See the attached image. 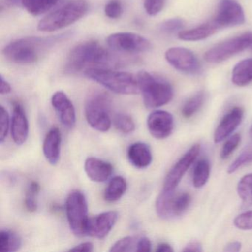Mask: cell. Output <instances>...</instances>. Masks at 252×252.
I'll use <instances>...</instances> for the list:
<instances>
[{
  "instance_id": "41",
  "label": "cell",
  "mask_w": 252,
  "mask_h": 252,
  "mask_svg": "<svg viewBox=\"0 0 252 252\" xmlns=\"http://www.w3.org/2000/svg\"><path fill=\"white\" fill-rule=\"evenodd\" d=\"M71 252H91L94 251V245L91 242H85L80 243L75 247L70 249Z\"/></svg>"
},
{
  "instance_id": "31",
  "label": "cell",
  "mask_w": 252,
  "mask_h": 252,
  "mask_svg": "<svg viewBox=\"0 0 252 252\" xmlns=\"http://www.w3.org/2000/svg\"><path fill=\"white\" fill-rule=\"evenodd\" d=\"M113 124L115 127L124 134L132 133L135 129V122L129 115L118 113L114 116Z\"/></svg>"
},
{
  "instance_id": "5",
  "label": "cell",
  "mask_w": 252,
  "mask_h": 252,
  "mask_svg": "<svg viewBox=\"0 0 252 252\" xmlns=\"http://www.w3.org/2000/svg\"><path fill=\"white\" fill-rule=\"evenodd\" d=\"M137 78L143 101L147 108L162 107L172 99L173 89L169 82L144 70L138 73Z\"/></svg>"
},
{
  "instance_id": "9",
  "label": "cell",
  "mask_w": 252,
  "mask_h": 252,
  "mask_svg": "<svg viewBox=\"0 0 252 252\" xmlns=\"http://www.w3.org/2000/svg\"><path fill=\"white\" fill-rule=\"evenodd\" d=\"M252 45V32H248L211 48L205 54V60L209 63H220Z\"/></svg>"
},
{
  "instance_id": "7",
  "label": "cell",
  "mask_w": 252,
  "mask_h": 252,
  "mask_svg": "<svg viewBox=\"0 0 252 252\" xmlns=\"http://www.w3.org/2000/svg\"><path fill=\"white\" fill-rule=\"evenodd\" d=\"M66 215L70 229L78 237L88 235V206L86 197L79 190L69 194L65 203Z\"/></svg>"
},
{
  "instance_id": "26",
  "label": "cell",
  "mask_w": 252,
  "mask_h": 252,
  "mask_svg": "<svg viewBox=\"0 0 252 252\" xmlns=\"http://www.w3.org/2000/svg\"><path fill=\"white\" fill-rule=\"evenodd\" d=\"M210 176V163L206 158L200 159L193 171V185L195 188H201L206 185Z\"/></svg>"
},
{
  "instance_id": "12",
  "label": "cell",
  "mask_w": 252,
  "mask_h": 252,
  "mask_svg": "<svg viewBox=\"0 0 252 252\" xmlns=\"http://www.w3.org/2000/svg\"><path fill=\"white\" fill-rule=\"evenodd\" d=\"M213 20L220 29L239 26L244 23V11L234 0H221Z\"/></svg>"
},
{
  "instance_id": "42",
  "label": "cell",
  "mask_w": 252,
  "mask_h": 252,
  "mask_svg": "<svg viewBox=\"0 0 252 252\" xmlns=\"http://www.w3.org/2000/svg\"><path fill=\"white\" fill-rule=\"evenodd\" d=\"M203 251L202 245L198 242H191L187 244L183 249V252H200Z\"/></svg>"
},
{
  "instance_id": "37",
  "label": "cell",
  "mask_w": 252,
  "mask_h": 252,
  "mask_svg": "<svg viewBox=\"0 0 252 252\" xmlns=\"http://www.w3.org/2000/svg\"><path fill=\"white\" fill-rule=\"evenodd\" d=\"M234 224L241 230H252V211L243 212L234 219Z\"/></svg>"
},
{
  "instance_id": "11",
  "label": "cell",
  "mask_w": 252,
  "mask_h": 252,
  "mask_svg": "<svg viewBox=\"0 0 252 252\" xmlns=\"http://www.w3.org/2000/svg\"><path fill=\"white\" fill-rule=\"evenodd\" d=\"M200 151V144H194L172 166L165 178L163 191H170L175 190L186 172L199 156Z\"/></svg>"
},
{
  "instance_id": "29",
  "label": "cell",
  "mask_w": 252,
  "mask_h": 252,
  "mask_svg": "<svg viewBox=\"0 0 252 252\" xmlns=\"http://www.w3.org/2000/svg\"><path fill=\"white\" fill-rule=\"evenodd\" d=\"M205 101V93L203 91L196 94L183 106L182 115L185 118H190L199 111Z\"/></svg>"
},
{
  "instance_id": "1",
  "label": "cell",
  "mask_w": 252,
  "mask_h": 252,
  "mask_svg": "<svg viewBox=\"0 0 252 252\" xmlns=\"http://www.w3.org/2000/svg\"><path fill=\"white\" fill-rule=\"evenodd\" d=\"M119 60L95 41L79 44L70 51L64 69L70 73L85 72L91 68H110Z\"/></svg>"
},
{
  "instance_id": "43",
  "label": "cell",
  "mask_w": 252,
  "mask_h": 252,
  "mask_svg": "<svg viewBox=\"0 0 252 252\" xmlns=\"http://www.w3.org/2000/svg\"><path fill=\"white\" fill-rule=\"evenodd\" d=\"M11 86L5 79L3 76H1V87H0V94L2 95L8 94L11 93Z\"/></svg>"
},
{
  "instance_id": "2",
  "label": "cell",
  "mask_w": 252,
  "mask_h": 252,
  "mask_svg": "<svg viewBox=\"0 0 252 252\" xmlns=\"http://www.w3.org/2000/svg\"><path fill=\"white\" fill-rule=\"evenodd\" d=\"M65 34L53 37L21 38L10 42L3 49L4 57L11 63L29 64L36 63L46 51L64 39Z\"/></svg>"
},
{
  "instance_id": "48",
  "label": "cell",
  "mask_w": 252,
  "mask_h": 252,
  "mask_svg": "<svg viewBox=\"0 0 252 252\" xmlns=\"http://www.w3.org/2000/svg\"></svg>"
},
{
  "instance_id": "25",
  "label": "cell",
  "mask_w": 252,
  "mask_h": 252,
  "mask_svg": "<svg viewBox=\"0 0 252 252\" xmlns=\"http://www.w3.org/2000/svg\"><path fill=\"white\" fill-rule=\"evenodd\" d=\"M59 0H21L22 6L33 16H39L52 9Z\"/></svg>"
},
{
  "instance_id": "28",
  "label": "cell",
  "mask_w": 252,
  "mask_h": 252,
  "mask_svg": "<svg viewBox=\"0 0 252 252\" xmlns=\"http://www.w3.org/2000/svg\"><path fill=\"white\" fill-rule=\"evenodd\" d=\"M237 193L244 207L252 204V173L243 176L237 184Z\"/></svg>"
},
{
  "instance_id": "38",
  "label": "cell",
  "mask_w": 252,
  "mask_h": 252,
  "mask_svg": "<svg viewBox=\"0 0 252 252\" xmlns=\"http://www.w3.org/2000/svg\"><path fill=\"white\" fill-rule=\"evenodd\" d=\"M164 0H144V7L150 16H156L163 10Z\"/></svg>"
},
{
  "instance_id": "44",
  "label": "cell",
  "mask_w": 252,
  "mask_h": 252,
  "mask_svg": "<svg viewBox=\"0 0 252 252\" xmlns=\"http://www.w3.org/2000/svg\"><path fill=\"white\" fill-rule=\"evenodd\" d=\"M242 248L241 243L238 241L231 242L225 246V252H239Z\"/></svg>"
},
{
  "instance_id": "10",
  "label": "cell",
  "mask_w": 252,
  "mask_h": 252,
  "mask_svg": "<svg viewBox=\"0 0 252 252\" xmlns=\"http://www.w3.org/2000/svg\"><path fill=\"white\" fill-rule=\"evenodd\" d=\"M107 43L113 51L130 54L146 52L152 46L148 39L138 33L130 32L113 33L107 37Z\"/></svg>"
},
{
  "instance_id": "35",
  "label": "cell",
  "mask_w": 252,
  "mask_h": 252,
  "mask_svg": "<svg viewBox=\"0 0 252 252\" xmlns=\"http://www.w3.org/2000/svg\"><path fill=\"white\" fill-rule=\"evenodd\" d=\"M184 21L181 19H171L163 22L160 26V30L165 33H176L184 29Z\"/></svg>"
},
{
  "instance_id": "45",
  "label": "cell",
  "mask_w": 252,
  "mask_h": 252,
  "mask_svg": "<svg viewBox=\"0 0 252 252\" xmlns=\"http://www.w3.org/2000/svg\"><path fill=\"white\" fill-rule=\"evenodd\" d=\"M156 251L157 252H173V249L169 243H162L157 246Z\"/></svg>"
},
{
  "instance_id": "8",
  "label": "cell",
  "mask_w": 252,
  "mask_h": 252,
  "mask_svg": "<svg viewBox=\"0 0 252 252\" xmlns=\"http://www.w3.org/2000/svg\"><path fill=\"white\" fill-rule=\"evenodd\" d=\"M175 191L163 190L156 200V212L163 219L171 220L181 216L191 204V197L189 193H175Z\"/></svg>"
},
{
  "instance_id": "33",
  "label": "cell",
  "mask_w": 252,
  "mask_h": 252,
  "mask_svg": "<svg viewBox=\"0 0 252 252\" xmlns=\"http://www.w3.org/2000/svg\"><path fill=\"white\" fill-rule=\"evenodd\" d=\"M137 242L138 240L132 237H123L116 241L111 246L110 251L112 252H133V251L135 252Z\"/></svg>"
},
{
  "instance_id": "16",
  "label": "cell",
  "mask_w": 252,
  "mask_h": 252,
  "mask_svg": "<svg viewBox=\"0 0 252 252\" xmlns=\"http://www.w3.org/2000/svg\"><path fill=\"white\" fill-rule=\"evenodd\" d=\"M118 213L113 211L102 212L90 218L88 235L98 239H104L108 235L117 221Z\"/></svg>"
},
{
  "instance_id": "46",
  "label": "cell",
  "mask_w": 252,
  "mask_h": 252,
  "mask_svg": "<svg viewBox=\"0 0 252 252\" xmlns=\"http://www.w3.org/2000/svg\"><path fill=\"white\" fill-rule=\"evenodd\" d=\"M5 2L9 5L13 6H17V5H21V0H5Z\"/></svg>"
},
{
  "instance_id": "3",
  "label": "cell",
  "mask_w": 252,
  "mask_h": 252,
  "mask_svg": "<svg viewBox=\"0 0 252 252\" xmlns=\"http://www.w3.org/2000/svg\"><path fill=\"white\" fill-rule=\"evenodd\" d=\"M84 73L88 79L116 94L133 95L140 92L138 78L132 73L110 68H91Z\"/></svg>"
},
{
  "instance_id": "22",
  "label": "cell",
  "mask_w": 252,
  "mask_h": 252,
  "mask_svg": "<svg viewBox=\"0 0 252 252\" xmlns=\"http://www.w3.org/2000/svg\"><path fill=\"white\" fill-rule=\"evenodd\" d=\"M219 29V27L212 20L209 23H205L191 30L179 32L178 38L181 40L191 41V42L203 40L215 34Z\"/></svg>"
},
{
  "instance_id": "27",
  "label": "cell",
  "mask_w": 252,
  "mask_h": 252,
  "mask_svg": "<svg viewBox=\"0 0 252 252\" xmlns=\"http://www.w3.org/2000/svg\"><path fill=\"white\" fill-rule=\"evenodd\" d=\"M22 245L18 234L8 230H2L0 232V251L2 252H16Z\"/></svg>"
},
{
  "instance_id": "17",
  "label": "cell",
  "mask_w": 252,
  "mask_h": 252,
  "mask_svg": "<svg viewBox=\"0 0 252 252\" xmlns=\"http://www.w3.org/2000/svg\"><path fill=\"white\" fill-rule=\"evenodd\" d=\"M244 111L241 107H235L227 113L220 122L214 135V141L216 144L222 142L228 138L240 125Z\"/></svg>"
},
{
  "instance_id": "4",
  "label": "cell",
  "mask_w": 252,
  "mask_h": 252,
  "mask_svg": "<svg viewBox=\"0 0 252 252\" xmlns=\"http://www.w3.org/2000/svg\"><path fill=\"white\" fill-rule=\"evenodd\" d=\"M89 9L86 0H70L47 15L38 24V30L53 32L64 29L84 17Z\"/></svg>"
},
{
  "instance_id": "18",
  "label": "cell",
  "mask_w": 252,
  "mask_h": 252,
  "mask_svg": "<svg viewBox=\"0 0 252 252\" xmlns=\"http://www.w3.org/2000/svg\"><path fill=\"white\" fill-rule=\"evenodd\" d=\"M29 132V121L24 109L18 102H14L11 122V136L15 144L17 145L24 144L27 141Z\"/></svg>"
},
{
  "instance_id": "13",
  "label": "cell",
  "mask_w": 252,
  "mask_h": 252,
  "mask_svg": "<svg viewBox=\"0 0 252 252\" xmlns=\"http://www.w3.org/2000/svg\"><path fill=\"white\" fill-rule=\"evenodd\" d=\"M165 58L171 65L179 71L190 74L200 72V65L197 57L187 48H170L165 54Z\"/></svg>"
},
{
  "instance_id": "6",
  "label": "cell",
  "mask_w": 252,
  "mask_h": 252,
  "mask_svg": "<svg viewBox=\"0 0 252 252\" xmlns=\"http://www.w3.org/2000/svg\"><path fill=\"white\" fill-rule=\"evenodd\" d=\"M110 97L104 92L94 91L85 101V117L91 127L99 132H107L111 127Z\"/></svg>"
},
{
  "instance_id": "39",
  "label": "cell",
  "mask_w": 252,
  "mask_h": 252,
  "mask_svg": "<svg viewBox=\"0 0 252 252\" xmlns=\"http://www.w3.org/2000/svg\"><path fill=\"white\" fill-rule=\"evenodd\" d=\"M0 122H1V131H0V141L3 143L6 138L9 129L10 119L8 111L5 110L3 106H1V113H0Z\"/></svg>"
},
{
  "instance_id": "36",
  "label": "cell",
  "mask_w": 252,
  "mask_h": 252,
  "mask_svg": "<svg viewBox=\"0 0 252 252\" xmlns=\"http://www.w3.org/2000/svg\"><path fill=\"white\" fill-rule=\"evenodd\" d=\"M123 12L122 3L119 0H111L104 7V14L108 18L116 20L122 16Z\"/></svg>"
},
{
  "instance_id": "15",
  "label": "cell",
  "mask_w": 252,
  "mask_h": 252,
  "mask_svg": "<svg viewBox=\"0 0 252 252\" xmlns=\"http://www.w3.org/2000/svg\"><path fill=\"white\" fill-rule=\"evenodd\" d=\"M51 104L62 124L68 129L74 127L76 122V110L67 95L63 91H57L53 95Z\"/></svg>"
},
{
  "instance_id": "30",
  "label": "cell",
  "mask_w": 252,
  "mask_h": 252,
  "mask_svg": "<svg viewBox=\"0 0 252 252\" xmlns=\"http://www.w3.org/2000/svg\"><path fill=\"white\" fill-rule=\"evenodd\" d=\"M41 187L39 183L32 181L28 187L25 198V206L29 212H34L37 210V196L40 191Z\"/></svg>"
},
{
  "instance_id": "32",
  "label": "cell",
  "mask_w": 252,
  "mask_h": 252,
  "mask_svg": "<svg viewBox=\"0 0 252 252\" xmlns=\"http://www.w3.org/2000/svg\"><path fill=\"white\" fill-rule=\"evenodd\" d=\"M252 163V143L246 147L240 156L232 162L228 168V173L231 174L240 168Z\"/></svg>"
},
{
  "instance_id": "20",
  "label": "cell",
  "mask_w": 252,
  "mask_h": 252,
  "mask_svg": "<svg viewBox=\"0 0 252 252\" xmlns=\"http://www.w3.org/2000/svg\"><path fill=\"white\" fill-rule=\"evenodd\" d=\"M127 157L131 164L138 169H145L153 161L151 150L145 143L137 142L131 144L128 149Z\"/></svg>"
},
{
  "instance_id": "24",
  "label": "cell",
  "mask_w": 252,
  "mask_h": 252,
  "mask_svg": "<svg viewBox=\"0 0 252 252\" xmlns=\"http://www.w3.org/2000/svg\"><path fill=\"white\" fill-rule=\"evenodd\" d=\"M126 189H127V184L123 177H114L110 181L104 191V200L110 203L117 201L125 194Z\"/></svg>"
},
{
  "instance_id": "23",
  "label": "cell",
  "mask_w": 252,
  "mask_h": 252,
  "mask_svg": "<svg viewBox=\"0 0 252 252\" xmlns=\"http://www.w3.org/2000/svg\"><path fill=\"white\" fill-rule=\"evenodd\" d=\"M231 80L234 85L243 87L252 82V59H247L236 64Z\"/></svg>"
},
{
  "instance_id": "40",
  "label": "cell",
  "mask_w": 252,
  "mask_h": 252,
  "mask_svg": "<svg viewBox=\"0 0 252 252\" xmlns=\"http://www.w3.org/2000/svg\"><path fill=\"white\" fill-rule=\"evenodd\" d=\"M152 250V243L150 239L142 237L137 242L136 250L138 252H149Z\"/></svg>"
},
{
  "instance_id": "14",
  "label": "cell",
  "mask_w": 252,
  "mask_h": 252,
  "mask_svg": "<svg viewBox=\"0 0 252 252\" xmlns=\"http://www.w3.org/2000/svg\"><path fill=\"white\" fill-rule=\"evenodd\" d=\"M149 132L157 139H164L172 134L174 129L172 115L164 110H156L147 119Z\"/></svg>"
},
{
  "instance_id": "21",
  "label": "cell",
  "mask_w": 252,
  "mask_h": 252,
  "mask_svg": "<svg viewBox=\"0 0 252 252\" xmlns=\"http://www.w3.org/2000/svg\"><path fill=\"white\" fill-rule=\"evenodd\" d=\"M61 141V132L57 127L52 128L44 140V156L51 165L57 164L60 160Z\"/></svg>"
},
{
  "instance_id": "47",
  "label": "cell",
  "mask_w": 252,
  "mask_h": 252,
  "mask_svg": "<svg viewBox=\"0 0 252 252\" xmlns=\"http://www.w3.org/2000/svg\"></svg>"
},
{
  "instance_id": "34",
  "label": "cell",
  "mask_w": 252,
  "mask_h": 252,
  "mask_svg": "<svg viewBox=\"0 0 252 252\" xmlns=\"http://www.w3.org/2000/svg\"><path fill=\"white\" fill-rule=\"evenodd\" d=\"M240 141H241V136L239 134H235V135L230 137L222 146L220 152L221 158L226 159L227 158L229 157L232 154L233 152L237 148Z\"/></svg>"
},
{
  "instance_id": "19",
  "label": "cell",
  "mask_w": 252,
  "mask_h": 252,
  "mask_svg": "<svg viewBox=\"0 0 252 252\" xmlns=\"http://www.w3.org/2000/svg\"><path fill=\"white\" fill-rule=\"evenodd\" d=\"M113 168L108 162L96 158H88L85 163V171L91 181L102 183L107 181L113 172Z\"/></svg>"
}]
</instances>
